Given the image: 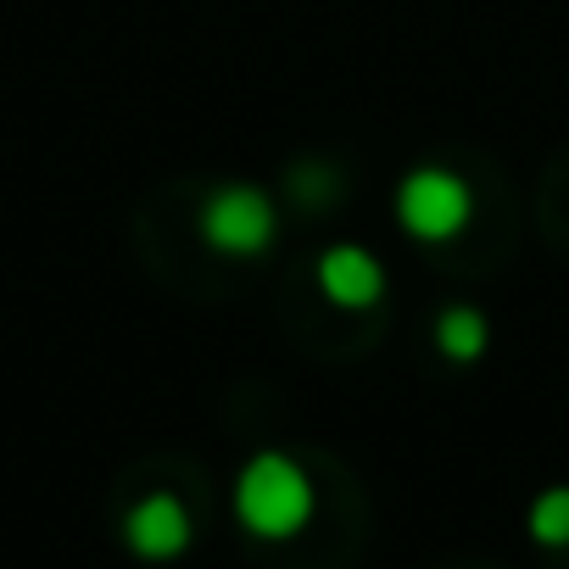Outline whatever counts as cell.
I'll list each match as a JSON object with an SVG mask.
<instances>
[{
	"label": "cell",
	"mask_w": 569,
	"mask_h": 569,
	"mask_svg": "<svg viewBox=\"0 0 569 569\" xmlns=\"http://www.w3.org/2000/svg\"><path fill=\"white\" fill-rule=\"evenodd\" d=\"M234 513L251 536L284 541L313 519V480L284 452H257L234 480Z\"/></svg>",
	"instance_id": "cell-1"
},
{
	"label": "cell",
	"mask_w": 569,
	"mask_h": 569,
	"mask_svg": "<svg viewBox=\"0 0 569 569\" xmlns=\"http://www.w3.org/2000/svg\"><path fill=\"white\" fill-rule=\"evenodd\" d=\"M397 218L413 240H452L469 229V184L447 168H413L397 184Z\"/></svg>",
	"instance_id": "cell-2"
},
{
	"label": "cell",
	"mask_w": 569,
	"mask_h": 569,
	"mask_svg": "<svg viewBox=\"0 0 569 569\" xmlns=\"http://www.w3.org/2000/svg\"><path fill=\"white\" fill-rule=\"evenodd\" d=\"M273 229H279L273 201H268L257 184H223V190H212L207 207H201V240L218 246V251H229V257H257V251H268V246H273Z\"/></svg>",
	"instance_id": "cell-3"
},
{
	"label": "cell",
	"mask_w": 569,
	"mask_h": 569,
	"mask_svg": "<svg viewBox=\"0 0 569 569\" xmlns=\"http://www.w3.org/2000/svg\"><path fill=\"white\" fill-rule=\"evenodd\" d=\"M123 536H129V547H134L140 558H151V563L179 558V552L190 547V508H184L173 491H151V497H140V502L129 508Z\"/></svg>",
	"instance_id": "cell-4"
},
{
	"label": "cell",
	"mask_w": 569,
	"mask_h": 569,
	"mask_svg": "<svg viewBox=\"0 0 569 569\" xmlns=\"http://www.w3.org/2000/svg\"><path fill=\"white\" fill-rule=\"evenodd\" d=\"M319 291L336 308H375L380 291H386V268L363 246H330L319 257Z\"/></svg>",
	"instance_id": "cell-5"
},
{
	"label": "cell",
	"mask_w": 569,
	"mask_h": 569,
	"mask_svg": "<svg viewBox=\"0 0 569 569\" xmlns=\"http://www.w3.org/2000/svg\"><path fill=\"white\" fill-rule=\"evenodd\" d=\"M436 347L452 358V363H475V358H486V347H491V325L480 319V308H447L441 319H436Z\"/></svg>",
	"instance_id": "cell-6"
},
{
	"label": "cell",
	"mask_w": 569,
	"mask_h": 569,
	"mask_svg": "<svg viewBox=\"0 0 569 569\" xmlns=\"http://www.w3.org/2000/svg\"><path fill=\"white\" fill-rule=\"evenodd\" d=\"M530 536L541 547H569V486H552L530 502Z\"/></svg>",
	"instance_id": "cell-7"
},
{
	"label": "cell",
	"mask_w": 569,
	"mask_h": 569,
	"mask_svg": "<svg viewBox=\"0 0 569 569\" xmlns=\"http://www.w3.org/2000/svg\"><path fill=\"white\" fill-rule=\"evenodd\" d=\"M291 190H297L302 207H325V201L336 196V173L319 168V162H297V168H291Z\"/></svg>",
	"instance_id": "cell-8"
}]
</instances>
